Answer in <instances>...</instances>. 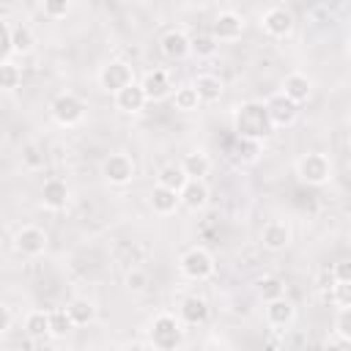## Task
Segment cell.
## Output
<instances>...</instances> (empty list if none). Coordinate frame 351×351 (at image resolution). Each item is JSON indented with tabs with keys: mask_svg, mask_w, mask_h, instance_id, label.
<instances>
[{
	"mask_svg": "<svg viewBox=\"0 0 351 351\" xmlns=\"http://www.w3.org/2000/svg\"><path fill=\"white\" fill-rule=\"evenodd\" d=\"M230 126H233L236 137L255 140V143H263L274 132V126L269 121V112H266V104L258 101V99H250V101L236 104V110L230 115Z\"/></svg>",
	"mask_w": 351,
	"mask_h": 351,
	"instance_id": "6da1fadb",
	"label": "cell"
},
{
	"mask_svg": "<svg viewBox=\"0 0 351 351\" xmlns=\"http://www.w3.org/2000/svg\"><path fill=\"white\" fill-rule=\"evenodd\" d=\"M148 346L156 351H176L184 346V324L173 313H159L148 324Z\"/></svg>",
	"mask_w": 351,
	"mask_h": 351,
	"instance_id": "7a4b0ae2",
	"label": "cell"
},
{
	"mask_svg": "<svg viewBox=\"0 0 351 351\" xmlns=\"http://www.w3.org/2000/svg\"><path fill=\"white\" fill-rule=\"evenodd\" d=\"M296 176L307 186H324L332 181V159L326 154L310 151L296 159Z\"/></svg>",
	"mask_w": 351,
	"mask_h": 351,
	"instance_id": "3957f363",
	"label": "cell"
},
{
	"mask_svg": "<svg viewBox=\"0 0 351 351\" xmlns=\"http://www.w3.org/2000/svg\"><path fill=\"white\" fill-rule=\"evenodd\" d=\"M49 115L58 126H77L85 118V101L77 93H58L49 104Z\"/></svg>",
	"mask_w": 351,
	"mask_h": 351,
	"instance_id": "277c9868",
	"label": "cell"
},
{
	"mask_svg": "<svg viewBox=\"0 0 351 351\" xmlns=\"http://www.w3.org/2000/svg\"><path fill=\"white\" fill-rule=\"evenodd\" d=\"M178 269H181V274H184L186 280H195V282L208 280V277L214 274V255H211L206 247H189V250L181 255Z\"/></svg>",
	"mask_w": 351,
	"mask_h": 351,
	"instance_id": "5b68a950",
	"label": "cell"
},
{
	"mask_svg": "<svg viewBox=\"0 0 351 351\" xmlns=\"http://www.w3.org/2000/svg\"><path fill=\"white\" fill-rule=\"evenodd\" d=\"M263 104H266V112H269V121H271V126H274V129L293 126V123H296V118H299V104H296V101H291L282 90L271 93Z\"/></svg>",
	"mask_w": 351,
	"mask_h": 351,
	"instance_id": "8992f818",
	"label": "cell"
},
{
	"mask_svg": "<svg viewBox=\"0 0 351 351\" xmlns=\"http://www.w3.org/2000/svg\"><path fill=\"white\" fill-rule=\"evenodd\" d=\"M129 82H134V69L126 60H107L99 69V85L107 93H118L121 88H126Z\"/></svg>",
	"mask_w": 351,
	"mask_h": 351,
	"instance_id": "52a82bcc",
	"label": "cell"
},
{
	"mask_svg": "<svg viewBox=\"0 0 351 351\" xmlns=\"http://www.w3.org/2000/svg\"><path fill=\"white\" fill-rule=\"evenodd\" d=\"M47 244H49V236H47V230H41L38 225H25V228H19L16 236H14V250H16L19 255H25V258H38V255H44Z\"/></svg>",
	"mask_w": 351,
	"mask_h": 351,
	"instance_id": "ba28073f",
	"label": "cell"
},
{
	"mask_svg": "<svg viewBox=\"0 0 351 351\" xmlns=\"http://www.w3.org/2000/svg\"><path fill=\"white\" fill-rule=\"evenodd\" d=\"M101 176L110 186H126L134 178V162L126 154H110L101 162Z\"/></svg>",
	"mask_w": 351,
	"mask_h": 351,
	"instance_id": "9c48e42d",
	"label": "cell"
},
{
	"mask_svg": "<svg viewBox=\"0 0 351 351\" xmlns=\"http://www.w3.org/2000/svg\"><path fill=\"white\" fill-rule=\"evenodd\" d=\"M261 27L263 33H269L271 38H285L291 30H293V16L288 8L282 5H274V8H266L261 14Z\"/></svg>",
	"mask_w": 351,
	"mask_h": 351,
	"instance_id": "30bf717a",
	"label": "cell"
},
{
	"mask_svg": "<svg viewBox=\"0 0 351 351\" xmlns=\"http://www.w3.org/2000/svg\"><path fill=\"white\" fill-rule=\"evenodd\" d=\"M140 88H143L148 101H162V99H167L173 93V80H170V74L165 69H151V71H145Z\"/></svg>",
	"mask_w": 351,
	"mask_h": 351,
	"instance_id": "8fae6325",
	"label": "cell"
},
{
	"mask_svg": "<svg viewBox=\"0 0 351 351\" xmlns=\"http://www.w3.org/2000/svg\"><path fill=\"white\" fill-rule=\"evenodd\" d=\"M71 200V189L63 178H47L41 186V206L49 211H63Z\"/></svg>",
	"mask_w": 351,
	"mask_h": 351,
	"instance_id": "7c38bea8",
	"label": "cell"
},
{
	"mask_svg": "<svg viewBox=\"0 0 351 351\" xmlns=\"http://www.w3.org/2000/svg\"><path fill=\"white\" fill-rule=\"evenodd\" d=\"M241 33H244L241 14H236V11H219L217 14L214 27H211V36L217 41H236V38H241Z\"/></svg>",
	"mask_w": 351,
	"mask_h": 351,
	"instance_id": "4fadbf2b",
	"label": "cell"
},
{
	"mask_svg": "<svg viewBox=\"0 0 351 351\" xmlns=\"http://www.w3.org/2000/svg\"><path fill=\"white\" fill-rule=\"evenodd\" d=\"M112 101H115V110H121L123 115H137L148 104L140 82H129L126 88H121L118 93H112Z\"/></svg>",
	"mask_w": 351,
	"mask_h": 351,
	"instance_id": "5bb4252c",
	"label": "cell"
},
{
	"mask_svg": "<svg viewBox=\"0 0 351 351\" xmlns=\"http://www.w3.org/2000/svg\"><path fill=\"white\" fill-rule=\"evenodd\" d=\"M261 244L269 252H282L291 244V225L282 219H269L261 230Z\"/></svg>",
	"mask_w": 351,
	"mask_h": 351,
	"instance_id": "9a60e30c",
	"label": "cell"
},
{
	"mask_svg": "<svg viewBox=\"0 0 351 351\" xmlns=\"http://www.w3.org/2000/svg\"><path fill=\"white\" fill-rule=\"evenodd\" d=\"M293 318H296V304L288 296H277V299L266 302V321H269V326L288 329L293 324Z\"/></svg>",
	"mask_w": 351,
	"mask_h": 351,
	"instance_id": "2e32d148",
	"label": "cell"
},
{
	"mask_svg": "<svg viewBox=\"0 0 351 351\" xmlns=\"http://www.w3.org/2000/svg\"><path fill=\"white\" fill-rule=\"evenodd\" d=\"M178 318H181V324H186V326H200V324H206V321H208V302H206L203 296H197V293L184 296L181 304H178Z\"/></svg>",
	"mask_w": 351,
	"mask_h": 351,
	"instance_id": "e0dca14e",
	"label": "cell"
},
{
	"mask_svg": "<svg viewBox=\"0 0 351 351\" xmlns=\"http://www.w3.org/2000/svg\"><path fill=\"white\" fill-rule=\"evenodd\" d=\"M178 200L189 211H200L208 203V186L203 178H186V184L178 189Z\"/></svg>",
	"mask_w": 351,
	"mask_h": 351,
	"instance_id": "ac0fdd59",
	"label": "cell"
},
{
	"mask_svg": "<svg viewBox=\"0 0 351 351\" xmlns=\"http://www.w3.org/2000/svg\"><path fill=\"white\" fill-rule=\"evenodd\" d=\"M159 52L167 58V60H184L189 55V36L184 30H167L162 38H159Z\"/></svg>",
	"mask_w": 351,
	"mask_h": 351,
	"instance_id": "d6986e66",
	"label": "cell"
},
{
	"mask_svg": "<svg viewBox=\"0 0 351 351\" xmlns=\"http://www.w3.org/2000/svg\"><path fill=\"white\" fill-rule=\"evenodd\" d=\"M291 101H296V104H302V101H307L310 99V93H313V80L307 77V74H302V71H291L285 80H282V88H280Z\"/></svg>",
	"mask_w": 351,
	"mask_h": 351,
	"instance_id": "ffe728a7",
	"label": "cell"
},
{
	"mask_svg": "<svg viewBox=\"0 0 351 351\" xmlns=\"http://www.w3.org/2000/svg\"><path fill=\"white\" fill-rule=\"evenodd\" d=\"M148 203H151L154 214H159V217H170V214H173V211L181 206L178 192H173V189H167V186H159V184L151 189Z\"/></svg>",
	"mask_w": 351,
	"mask_h": 351,
	"instance_id": "44dd1931",
	"label": "cell"
},
{
	"mask_svg": "<svg viewBox=\"0 0 351 351\" xmlns=\"http://www.w3.org/2000/svg\"><path fill=\"white\" fill-rule=\"evenodd\" d=\"M192 88L197 90L200 104H203V101H206V104L219 101V96H222V90H225V85H222V80H219L217 74H197L195 82H192Z\"/></svg>",
	"mask_w": 351,
	"mask_h": 351,
	"instance_id": "7402d4cb",
	"label": "cell"
},
{
	"mask_svg": "<svg viewBox=\"0 0 351 351\" xmlns=\"http://www.w3.org/2000/svg\"><path fill=\"white\" fill-rule=\"evenodd\" d=\"M178 165L186 173V178H206L211 173V159L206 151H189V154H184V159Z\"/></svg>",
	"mask_w": 351,
	"mask_h": 351,
	"instance_id": "603a6c76",
	"label": "cell"
},
{
	"mask_svg": "<svg viewBox=\"0 0 351 351\" xmlns=\"http://www.w3.org/2000/svg\"><path fill=\"white\" fill-rule=\"evenodd\" d=\"M66 313H69V318L74 321V326H88V324H93V318H96V304H93L90 299H85V296H74V299L66 304Z\"/></svg>",
	"mask_w": 351,
	"mask_h": 351,
	"instance_id": "cb8c5ba5",
	"label": "cell"
},
{
	"mask_svg": "<svg viewBox=\"0 0 351 351\" xmlns=\"http://www.w3.org/2000/svg\"><path fill=\"white\" fill-rule=\"evenodd\" d=\"M33 47H36V33H33V27H30V25H14V27H11V52L27 55V52H33Z\"/></svg>",
	"mask_w": 351,
	"mask_h": 351,
	"instance_id": "d4e9b609",
	"label": "cell"
},
{
	"mask_svg": "<svg viewBox=\"0 0 351 351\" xmlns=\"http://www.w3.org/2000/svg\"><path fill=\"white\" fill-rule=\"evenodd\" d=\"M156 184H159V186H167V189H173V192H178V189L186 184V173L181 170V165L167 162V165L159 167V173H156Z\"/></svg>",
	"mask_w": 351,
	"mask_h": 351,
	"instance_id": "484cf974",
	"label": "cell"
},
{
	"mask_svg": "<svg viewBox=\"0 0 351 351\" xmlns=\"http://www.w3.org/2000/svg\"><path fill=\"white\" fill-rule=\"evenodd\" d=\"M25 332H27V337H33V340L49 337V313H47V310H30V313L25 315Z\"/></svg>",
	"mask_w": 351,
	"mask_h": 351,
	"instance_id": "4316f807",
	"label": "cell"
},
{
	"mask_svg": "<svg viewBox=\"0 0 351 351\" xmlns=\"http://www.w3.org/2000/svg\"><path fill=\"white\" fill-rule=\"evenodd\" d=\"M255 288H258V296H261L263 302L277 299V296H285V282H282V277H277V274H263V277L255 282Z\"/></svg>",
	"mask_w": 351,
	"mask_h": 351,
	"instance_id": "83f0119b",
	"label": "cell"
},
{
	"mask_svg": "<svg viewBox=\"0 0 351 351\" xmlns=\"http://www.w3.org/2000/svg\"><path fill=\"white\" fill-rule=\"evenodd\" d=\"M71 329H74V321L69 318L66 307L49 310V337H66Z\"/></svg>",
	"mask_w": 351,
	"mask_h": 351,
	"instance_id": "f1b7e54d",
	"label": "cell"
},
{
	"mask_svg": "<svg viewBox=\"0 0 351 351\" xmlns=\"http://www.w3.org/2000/svg\"><path fill=\"white\" fill-rule=\"evenodd\" d=\"M197 104H200V99H197V90H195L192 85L176 88V93H173V107H176V110L192 112V110H197Z\"/></svg>",
	"mask_w": 351,
	"mask_h": 351,
	"instance_id": "f546056e",
	"label": "cell"
},
{
	"mask_svg": "<svg viewBox=\"0 0 351 351\" xmlns=\"http://www.w3.org/2000/svg\"><path fill=\"white\" fill-rule=\"evenodd\" d=\"M217 44H219V41H217L211 33H197V36L189 38V52L197 55V58H211V55L217 52Z\"/></svg>",
	"mask_w": 351,
	"mask_h": 351,
	"instance_id": "4dcf8cb0",
	"label": "cell"
},
{
	"mask_svg": "<svg viewBox=\"0 0 351 351\" xmlns=\"http://www.w3.org/2000/svg\"><path fill=\"white\" fill-rule=\"evenodd\" d=\"M22 82V71L11 60H0V90H14Z\"/></svg>",
	"mask_w": 351,
	"mask_h": 351,
	"instance_id": "1f68e13d",
	"label": "cell"
},
{
	"mask_svg": "<svg viewBox=\"0 0 351 351\" xmlns=\"http://www.w3.org/2000/svg\"><path fill=\"white\" fill-rule=\"evenodd\" d=\"M329 299L335 307H351V280H335L329 288Z\"/></svg>",
	"mask_w": 351,
	"mask_h": 351,
	"instance_id": "d6a6232c",
	"label": "cell"
},
{
	"mask_svg": "<svg viewBox=\"0 0 351 351\" xmlns=\"http://www.w3.org/2000/svg\"><path fill=\"white\" fill-rule=\"evenodd\" d=\"M148 285H151V277H148L145 269L134 266V269L126 271V288H129L132 293H143V291H148Z\"/></svg>",
	"mask_w": 351,
	"mask_h": 351,
	"instance_id": "836d02e7",
	"label": "cell"
},
{
	"mask_svg": "<svg viewBox=\"0 0 351 351\" xmlns=\"http://www.w3.org/2000/svg\"><path fill=\"white\" fill-rule=\"evenodd\" d=\"M233 154H236L241 162H255V159H258V154H261V143H255V140H244V137H236V148H233Z\"/></svg>",
	"mask_w": 351,
	"mask_h": 351,
	"instance_id": "e575fe53",
	"label": "cell"
},
{
	"mask_svg": "<svg viewBox=\"0 0 351 351\" xmlns=\"http://www.w3.org/2000/svg\"><path fill=\"white\" fill-rule=\"evenodd\" d=\"M71 8V0H41V11L49 19H63Z\"/></svg>",
	"mask_w": 351,
	"mask_h": 351,
	"instance_id": "d590c367",
	"label": "cell"
},
{
	"mask_svg": "<svg viewBox=\"0 0 351 351\" xmlns=\"http://www.w3.org/2000/svg\"><path fill=\"white\" fill-rule=\"evenodd\" d=\"M335 332L346 340H351V307H337L335 315Z\"/></svg>",
	"mask_w": 351,
	"mask_h": 351,
	"instance_id": "8d00e7d4",
	"label": "cell"
},
{
	"mask_svg": "<svg viewBox=\"0 0 351 351\" xmlns=\"http://www.w3.org/2000/svg\"><path fill=\"white\" fill-rule=\"evenodd\" d=\"M5 55H11V27L0 19V60H5Z\"/></svg>",
	"mask_w": 351,
	"mask_h": 351,
	"instance_id": "74e56055",
	"label": "cell"
},
{
	"mask_svg": "<svg viewBox=\"0 0 351 351\" xmlns=\"http://www.w3.org/2000/svg\"><path fill=\"white\" fill-rule=\"evenodd\" d=\"M11 324H14V313H11L8 304L0 302V335H5V332L11 329Z\"/></svg>",
	"mask_w": 351,
	"mask_h": 351,
	"instance_id": "f35d334b",
	"label": "cell"
},
{
	"mask_svg": "<svg viewBox=\"0 0 351 351\" xmlns=\"http://www.w3.org/2000/svg\"><path fill=\"white\" fill-rule=\"evenodd\" d=\"M332 277L335 280H351V263L348 261H337L332 266Z\"/></svg>",
	"mask_w": 351,
	"mask_h": 351,
	"instance_id": "ab89813d",
	"label": "cell"
},
{
	"mask_svg": "<svg viewBox=\"0 0 351 351\" xmlns=\"http://www.w3.org/2000/svg\"><path fill=\"white\" fill-rule=\"evenodd\" d=\"M326 346H329V348H348L351 340H346V337H340L337 332H332V335L326 337Z\"/></svg>",
	"mask_w": 351,
	"mask_h": 351,
	"instance_id": "60d3db41",
	"label": "cell"
},
{
	"mask_svg": "<svg viewBox=\"0 0 351 351\" xmlns=\"http://www.w3.org/2000/svg\"><path fill=\"white\" fill-rule=\"evenodd\" d=\"M293 3H296L299 8H304V11H307V8H313V5L318 3V0H293Z\"/></svg>",
	"mask_w": 351,
	"mask_h": 351,
	"instance_id": "b9f144b4",
	"label": "cell"
}]
</instances>
